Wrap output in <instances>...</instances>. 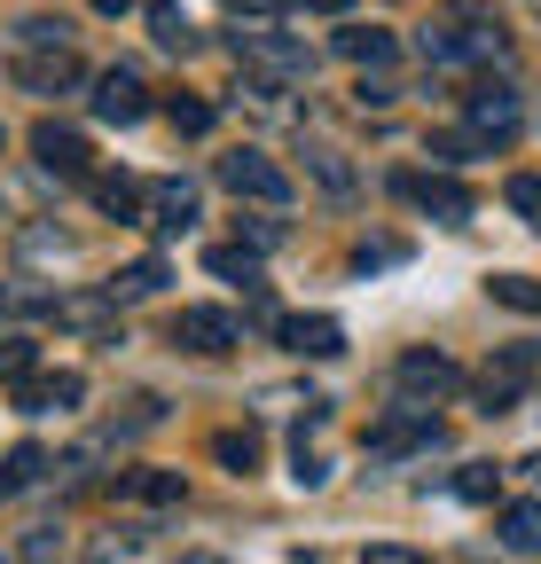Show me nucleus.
<instances>
[{
  "mask_svg": "<svg viewBox=\"0 0 541 564\" xmlns=\"http://www.w3.org/2000/svg\"><path fill=\"white\" fill-rule=\"evenodd\" d=\"M236 63L251 70V79H267L275 95L314 79V47H306V40H291V32H275V24H251V32H236Z\"/></svg>",
  "mask_w": 541,
  "mask_h": 564,
  "instance_id": "f257e3e1",
  "label": "nucleus"
},
{
  "mask_svg": "<svg viewBox=\"0 0 541 564\" xmlns=\"http://www.w3.org/2000/svg\"><path fill=\"white\" fill-rule=\"evenodd\" d=\"M220 181H228V196H251V204H267V212H283V204H291V173L267 158V150H236V158H220Z\"/></svg>",
  "mask_w": 541,
  "mask_h": 564,
  "instance_id": "f03ea898",
  "label": "nucleus"
},
{
  "mask_svg": "<svg viewBox=\"0 0 541 564\" xmlns=\"http://www.w3.org/2000/svg\"><path fill=\"white\" fill-rule=\"evenodd\" d=\"M526 384H533V352H526V345H502L495 361L479 369V384H470V392H479V408H487V415H502V408H518V400H526Z\"/></svg>",
  "mask_w": 541,
  "mask_h": 564,
  "instance_id": "7ed1b4c3",
  "label": "nucleus"
},
{
  "mask_svg": "<svg viewBox=\"0 0 541 564\" xmlns=\"http://www.w3.org/2000/svg\"><path fill=\"white\" fill-rule=\"evenodd\" d=\"M392 384H400V400H416V408H424V400H447V392L463 384V369L447 361V352H424V345H416V352H400Z\"/></svg>",
  "mask_w": 541,
  "mask_h": 564,
  "instance_id": "20e7f679",
  "label": "nucleus"
},
{
  "mask_svg": "<svg viewBox=\"0 0 541 564\" xmlns=\"http://www.w3.org/2000/svg\"><path fill=\"white\" fill-rule=\"evenodd\" d=\"M173 345H188V352H228V345H244V322L220 314V306H181V314H173Z\"/></svg>",
  "mask_w": 541,
  "mask_h": 564,
  "instance_id": "39448f33",
  "label": "nucleus"
},
{
  "mask_svg": "<svg viewBox=\"0 0 541 564\" xmlns=\"http://www.w3.org/2000/svg\"><path fill=\"white\" fill-rule=\"evenodd\" d=\"M79 79H87V70H79L72 47H32V55H17V87H32V95H72Z\"/></svg>",
  "mask_w": 541,
  "mask_h": 564,
  "instance_id": "423d86ee",
  "label": "nucleus"
},
{
  "mask_svg": "<svg viewBox=\"0 0 541 564\" xmlns=\"http://www.w3.org/2000/svg\"><path fill=\"white\" fill-rule=\"evenodd\" d=\"M400 196H409L416 212H432V220H447V228L470 220V188H455L447 173H400Z\"/></svg>",
  "mask_w": 541,
  "mask_h": 564,
  "instance_id": "0eeeda50",
  "label": "nucleus"
},
{
  "mask_svg": "<svg viewBox=\"0 0 541 564\" xmlns=\"http://www.w3.org/2000/svg\"><path fill=\"white\" fill-rule=\"evenodd\" d=\"M32 158H40V173H55V181H87V133H72V126H32Z\"/></svg>",
  "mask_w": 541,
  "mask_h": 564,
  "instance_id": "6e6552de",
  "label": "nucleus"
},
{
  "mask_svg": "<svg viewBox=\"0 0 541 564\" xmlns=\"http://www.w3.org/2000/svg\"><path fill=\"white\" fill-rule=\"evenodd\" d=\"M95 118L102 126H142L150 118V87L133 79V70H102L95 79Z\"/></svg>",
  "mask_w": 541,
  "mask_h": 564,
  "instance_id": "1a4fd4ad",
  "label": "nucleus"
},
{
  "mask_svg": "<svg viewBox=\"0 0 541 564\" xmlns=\"http://www.w3.org/2000/svg\"><path fill=\"white\" fill-rule=\"evenodd\" d=\"M518 118H526V110H518V95H510V87H479V95H470V118H463V126L479 133L487 150H502V141L518 133Z\"/></svg>",
  "mask_w": 541,
  "mask_h": 564,
  "instance_id": "9d476101",
  "label": "nucleus"
},
{
  "mask_svg": "<svg viewBox=\"0 0 541 564\" xmlns=\"http://www.w3.org/2000/svg\"><path fill=\"white\" fill-rule=\"evenodd\" d=\"M283 345L306 352V361H329V352H346V329L329 314H299V322H283Z\"/></svg>",
  "mask_w": 541,
  "mask_h": 564,
  "instance_id": "9b49d317",
  "label": "nucleus"
},
{
  "mask_svg": "<svg viewBox=\"0 0 541 564\" xmlns=\"http://www.w3.org/2000/svg\"><path fill=\"white\" fill-rule=\"evenodd\" d=\"M432 440H440V423L424 408H409V415H392L385 432H369V455H409V447H432Z\"/></svg>",
  "mask_w": 541,
  "mask_h": 564,
  "instance_id": "f8f14e48",
  "label": "nucleus"
},
{
  "mask_svg": "<svg viewBox=\"0 0 541 564\" xmlns=\"http://www.w3.org/2000/svg\"><path fill=\"white\" fill-rule=\"evenodd\" d=\"M495 541H502L510 556H541V502H510V510L495 518Z\"/></svg>",
  "mask_w": 541,
  "mask_h": 564,
  "instance_id": "ddd939ff",
  "label": "nucleus"
},
{
  "mask_svg": "<svg viewBox=\"0 0 541 564\" xmlns=\"http://www.w3.org/2000/svg\"><path fill=\"white\" fill-rule=\"evenodd\" d=\"M150 212H158V220H150V228H165V236H181V228L196 220V181H158V188H150Z\"/></svg>",
  "mask_w": 541,
  "mask_h": 564,
  "instance_id": "4468645a",
  "label": "nucleus"
},
{
  "mask_svg": "<svg viewBox=\"0 0 541 564\" xmlns=\"http://www.w3.org/2000/svg\"><path fill=\"white\" fill-rule=\"evenodd\" d=\"M95 204L110 212V220H133V212L150 204V188L133 181V173H102V181H95Z\"/></svg>",
  "mask_w": 541,
  "mask_h": 564,
  "instance_id": "2eb2a0df",
  "label": "nucleus"
},
{
  "mask_svg": "<svg viewBox=\"0 0 541 564\" xmlns=\"http://www.w3.org/2000/svg\"><path fill=\"white\" fill-rule=\"evenodd\" d=\"M17 400H24V408H79V400H87V377H79V369H63V377H40V384H24Z\"/></svg>",
  "mask_w": 541,
  "mask_h": 564,
  "instance_id": "dca6fc26",
  "label": "nucleus"
},
{
  "mask_svg": "<svg viewBox=\"0 0 541 564\" xmlns=\"http://www.w3.org/2000/svg\"><path fill=\"white\" fill-rule=\"evenodd\" d=\"M110 306H118L110 291H87V299H63L55 322H63V329H95V337H110Z\"/></svg>",
  "mask_w": 541,
  "mask_h": 564,
  "instance_id": "f3484780",
  "label": "nucleus"
},
{
  "mask_svg": "<svg viewBox=\"0 0 541 564\" xmlns=\"http://www.w3.org/2000/svg\"><path fill=\"white\" fill-rule=\"evenodd\" d=\"M337 55H346V63H392V32L385 24H354V32H337Z\"/></svg>",
  "mask_w": 541,
  "mask_h": 564,
  "instance_id": "a211bd4d",
  "label": "nucleus"
},
{
  "mask_svg": "<svg viewBox=\"0 0 541 564\" xmlns=\"http://www.w3.org/2000/svg\"><path fill=\"white\" fill-rule=\"evenodd\" d=\"M205 267H213L220 282H244V291H267V282H259V251H244V243H213V251H205Z\"/></svg>",
  "mask_w": 541,
  "mask_h": 564,
  "instance_id": "6ab92c4d",
  "label": "nucleus"
},
{
  "mask_svg": "<svg viewBox=\"0 0 541 564\" xmlns=\"http://www.w3.org/2000/svg\"><path fill=\"white\" fill-rule=\"evenodd\" d=\"M158 282H165V267H158V259H133V267H118V274L102 282V291H110V299H150Z\"/></svg>",
  "mask_w": 541,
  "mask_h": 564,
  "instance_id": "aec40b11",
  "label": "nucleus"
},
{
  "mask_svg": "<svg viewBox=\"0 0 541 564\" xmlns=\"http://www.w3.org/2000/svg\"><path fill=\"white\" fill-rule=\"evenodd\" d=\"M424 63H470V40H463V24H424Z\"/></svg>",
  "mask_w": 541,
  "mask_h": 564,
  "instance_id": "412c9836",
  "label": "nucleus"
},
{
  "mask_svg": "<svg viewBox=\"0 0 541 564\" xmlns=\"http://www.w3.org/2000/svg\"><path fill=\"white\" fill-rule=\"evenodd\" d=\"M150 32H158V47H165V55H188V47H196V32H188V17H181V9H165V0H158V9H150Z\"/></svg>",
  "mask_w": 541,
  "mask_h": 564,
  "instance_id": "4be33fe9",
  "label": "nucleus"
},
{
  "mask_svg": "<svg viewBox=\"0 0 541 564\" xmlns=\"http://www.w3.org/2000/svg\"><path fill=\"white\" fill-rule=\"evenodd\" d=\"M213 455L244 478V470H259V432H251V423H244V432H220V440H213Z\"/></svg>",
  "mask_w": 541,
  "mask_h": 564,
  "instance_id": "5701e85b",
  "label": "nucleus"
},
{
  "mask_svg": "<svg viewBox=\"0 0 541 564\" xmlns=\"http://www.w3.org/2000/svg\"><path fill=\"white\" fill-rule=\"evenodd\" d=\"M40 470H47V455H40V447H17L9 463H0V502H9V494H24Z\"/></svg>",
  "mask_w": 541,
  "mask_h": 564,
  "instance_id": "b1692460",
  "label": "nucleus"
},
{
  "mask_svg": "<svg viewBox=\"0 0 541 564\" xmlns=\"http://www.w3.org/2000/svg\"><path fill=\"white\" fill-rule=\"evenodd\" d=\"M432 158L440 165H470V158H487V141L470 133V126H455V133H432Z\"/></svg>",
  "mask_w": 541,
  "mask_h": 564,
  "instance_id": "393cba45",
  "label": "nucleus"
},
{
  "mask_svg": "<svg viewBox=\"0 0 541 564\" xmlns=\"http://www.w3.org/2000/svg\"><path fill=\"white\" fill-rule=\"evenodd\" d=\"M126 494L133 502H181V470H133Z\"/></svg>",
  "mask_w": 541,
  "mask_h": 564,
  "instance_id": "a878e982",
  "label": "nucleus"
},
{
  "mask_svg": "<svg viewBox=\"0 0 541 564\" xmlns=\"http://www.w3.org/2000/svg\"><path fill=\"white\" fill-rule=\"evenodd\" d=\"M487 291H495L502 306H518V314H541V282H526V274H495Z\"/></svg>",
  "mask_w": 541,
  "mask_h": 564,
  "instance_id": "bb28decb",
  "label": "nucleus"
},
{
  "mask_svg": "<svg viewBox=\"0 0 541 564\" xmlns=\"http://www.w3.org/2000/svg\"><path fill=\"white\" fill-rule=\"evenodd\" d=\"M17 40H24V47H72V24H63V17H24Z\"/></svg>",
  "mask_w": 541,
  "mask_h": 564,
  "instance_id": "cd10ccee",
  "label": "nucleus"
},
{
  "mask_svg": "<svg viewBox=\"0 0 541 564\" xmlns=\"http://www.w3.org/2000/svg\"><path fill=\"white\" fill-rule=\"evenodd\" d=\"M495 463H463V478H455V494H463V502H495Z\"/></svg>",
  "mask_w": 541,
  "mask_h": 564,
  "instance_id": "c85d7f7f",
  "label": "nucleus"
},
{
  "mask_svg": "<svg viewBox=\"0 0 541 564\" xmlns=\"http://www.w3.org/2000/svg\"><path fill=\"white\" fill-rule=\"evenodd\" d=\"M502 196H510V212H518V220H533V228H541V181H533V173H518Z\"/></svg>",
  "mask_w": 541,
  "mask_h": 564,
  "instance_id": "c756f323",
  "label": "nucleus"
},
{
  "mask_svg": "<svg viewBox=\"0 0 541 564\" xmlns=\"http://www.w3.org/2000/svg\"><path fill=\"white\" fill-rule=\"evenodd\" d=\"M314 173H322L329 196H354V173H346V158H337V150H314Z\"/></svg>",
  "mask_w": 541,
  "mask_h": 564,
  "instance_id": "7c9ffc66",
  "label": "nucleus"
},
{
  "mask_svg": "<svg viewBox=\"0 0 541 564\" xmlns=\"http://www.w3.org/2000/svg\"><path fill=\"white\" fill-rule=\"evenodd\" d=\"M173 126H181V133H213V102H196V95L181 102V95H173Z\"/></svg>",
  "mask_w": 541,
  "mask_h": 564,
  "instance_id": "2f4dec72",
  "label": "nucleus"
},
{
  "mask_svg": "<svg viewBox=\"0 0 541 564\" xmlns=\"http://www.w3.org/2000/svg\"><path fill=\"white\" fill-rule=\"evenodd\" d=\"M0 377H9V384H17V377H32V345H24V337L0 345Z\"/></svg>",
  "mask_w": 541,
  "mask_h": 564,
  "instance_id": "473e14b6",
  "label": "nucleus"
},
{
  "mask_svg": "<svg viewBox=\"0 0 541 564\" xmlns=\"http://www.w3.org/2000/svg\"><path fill=\"white\" fill-rule=\"evenodd\" d=\"M55 556H63V533H55V525H40V533L24 541V564H55Z\"/></svg>",
  "mask_w": 541,
  "mask_h": 564,
  "instance_id": "72a5a7b5",
  "label": "nucleus"
},
{
  "mask_svg": "<svg viewBox=\"0 0 541 564\" xmlns=\"http://www.w3.org/2000/svg\"><path fill=\"white\" fill-rule=\"evenodd\" d=\"M244 236H251V251H275L283 243V220H244Z\"/></svg>",
  "mask_w": 541,
  "mask_h": 564,
  "instance_id": "f704fd0d",
  "label": "nucleus"
},
{
  "mask_svg": "<svg viewBox=\"0 0 541 564\" xmlns=\"http://www.w3.org/2000/svg\"><path fill=\"white\" fill-rule=\"evenodd\" d=\"M291 478H299V486H322V478H329V463H322V455H306V447H299V470H291Z\"/></svg>",
  "mask_w": 541,
  "mask_h": 564,
  "instance_id": "c9c22d12",
  "label": "nucleus"
},
{
  "mask_svg": "<svg viewBox=\"0 0 541 564\" xmlns=\"http://www.w3.org/2000/svg\"><path fill=\"white\" fill-rule=\"evenodd\" d=\"M228 17H251V24H267V17H275V0H228Z\"/></svg>",
  "mask_w": 541,
  "mask_h": 564,
  "instance_id": "e433bc0d",
  "label": "nucleus"
},
{
  "mask_svg": "<svg viewBox=\"0 0 541 564\" xmlns=\"http://www.w3.org/2000/svg\"><path fill=\"white\" fill-rule=\"evenodd\" d=\"M361 564H424V556H416V549H369Z\"/></svg>",
  "mask_w": 541,
  "mask_h": 564,
  "instance_id": "4c0bfd02",
  "label": "nucleus"
},
{
  "mask_svg": "<svg viewBox=\"0 0 541 564\" xmlns=\"http://www.w3.org/2000/svg\"><path fill=\"white\" fill-rule=\"evenodd\" d=\"M299 9H314V17H346L354 0H299Z\"/></svg>",
  "mask_w": 541,
  "mask_h": 564,
  "instance_id": "58836bf2",
  "label": "nucleus"
},
{
  "mask_svg": "<svg viewBox=\"0 0 541 564\" xmlns=\"http://www.w3.org/2000/svg\"><path fill=\"white\" fill-rule=\"evenodd\" d=\"M95 9H102V17H126V9H133V0H95Z\"/></svg>",
  "mask_w": 541,
  "mask_h": 564,
  "instance_id": "ea45409f",
  "label": "nucleus"
}]
</instances>
